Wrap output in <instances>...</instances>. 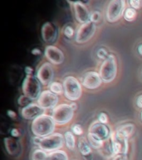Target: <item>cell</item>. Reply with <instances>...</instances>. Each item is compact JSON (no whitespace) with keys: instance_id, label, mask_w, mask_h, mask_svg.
Returning a JSON list of instances; mask_svg holds the SVG:
<instances>
[{"instance_id":"6da1fadb","label":"cell","mask_w":142,"mask_h":160,"mask_svg":"<svg viewBox=\"0 0 142 160\" xmlns=\"http://www.w3.org/2000/svg\"><path fill=\"white\" fill-rule=\"evenodd\" d=\"M56 122L52 116L42 114L32 122L31 130L32 133L38 138H46L52 134L55 130Z\"/></svg>"},{"instance_id":"7a4b0ae2","label":"cell","mask_w":142,"mask_h":160,"mask_svg":"<svg viewBox=\"0 0 142 160\" xmlns=\"http://www.w3.org/2000/svg\"><path fill=\"white\" fill-rule=\"evenodd\" d=\"M64 136L59 132L52 133L46 138L35 137L33 138L34 144L37 145L39 148L44 150L45 152H54L60 150L64 144Z\"/></svg>"},{"instance_id":"3957f363","label":"cell","mask_w":142,"mask_h":160,"mask_svg":"<svg viewBox=\"0 0 142 160\" xmlns=\"http://www.w3.org/2000/svg\"><path fill=\"white\" fill-rule=\"evenodd\" d=\"M117 73L116 58L114 54H109L103 61L100 68L99 74L102 81L106 83L112 82L116 78Z\"/></svg>"},{"instance_id":"277c9868","label":"cell","mask_w":142,"mask_h":160,"mask_svg":"<svg viewBox=\"0 0 142 160\" xmlns=\"http://www.w3.org/2000/svg\"><path fill=\"white\" fill-rule=\"evenodd\" d=\"M23 95L31 100L37 99L41 92V83L37 77L32 75H27L22 85Z\"/></svg>"},{"instance_id":"5b68a950","label":"cell","mask_w":142,"mask_h":160,"mask_svg":"<svg viewBox=\"0 0 142 160\" xmlns=\"http://www.w3.org/2000/svg\"><path fill=\"white\" fill-rule=\"evenodd\" d=\"M65 97L71 101L79 99L82 96V88L80 82L73 76H67L63 80Z\"/></svg>"},{"instance_id":"8992f818","label":"cell","mask_w":142,"mask_h":160,"mask_svg":"<svg viewBox=\"0 0 142 160\" xmlns=\"http://www.w3.org/2000/svg\"><path fill=\"white\" fill-rule=\"evenodd\" d=\"M74 116V109L70 104L62 103L57 105L52 109V117L55 122L58 125L66 124L72 119Z\"/></svg>"},{"instance_id":"52a82bcc","label":"cell","mask_w":142,"mask_h":160,"mask_svg":"<svg viewBox=\"0 0 142 160\" xmlns=\"http://www.w3.org/2000/svg\"><path fill=\"white\" fill-rule=\"evenodd\" d=\"M125 11V0H111L108 3L107 8V18L110 22L118 21L124 15Z\"/></svg>"},{"instance_id":"ba28073f","label":"cell","mask_w":142,"mask_h":160,"mask_svg":"<svg viewBox=\"0 0 142 160\" xmlns=\"http://www.w3.org/2000/svg\"><path fill=\"white\" fill-rule=\"evenodd\" d=\"M111 146L112 155L116 156L119 154H125L128 152V138L117 132L111 133Z\"/></svg>"},{"instance_id":"9c48e42d","label":"cell","mask_w":142,"mask_h":160,"mask_svg":"<svg viewBox=\"0 0 142 160\" xmlns=\"http://www.w3.org/2000/svg\"><path fill=\"white\" fill-rule=\"evenodd\" d=\"M97 30V25L94 22H89L83 23L77 29L76 33V41L78 43H84L88 42L93 36Z\"/></svg>"},{"instance_id":"30bf717a","label":"cell","mask_w":142,"mask_h":160,"mask_svg":"<svg viewBox=\"0 0 142 160\" xmlns=\"http://www.w3.org/2000/svg\"><path fill=\"white\" fill-rule=\"evenodd\" d=\"M58 102V97L50 90H44L37 98V104L43 109H50L57 107Z\"/></svg>"},{"instance_id":"8fae6325","label":"cell","mask_w":142,"mask_h":160,"mask_svg":"<svg viewBox=\"0 0 142 160\" xmlns=\"http://www.w3.org/2000/svg\"><path fill=\"white\" fill-rule=\"evenodd\" d=\"M54 77V69L50 62H44L37 69V78L43 85H50Z\"/></svg>"},{"instance_id":"7c38bea8","label":"cell","mask_w":142,"mask_h":160,"mask_svg":"<svg viewBox=\"0 0 142 160\" xmlns=\"http://www.w3.org/2000/svg\"><path fill=\"white\" fill-rule=\"evenodd\" d=\"M88 133H91L103 142H105L106 140L111 138L109 128L103 123H101L98 120L95 121L94 122H92V124L90 125Z\"/></svg>"},{"instance_id":"4fadbf2b","label":"cell","mask_w":142,"mask_h":160,"mask_svg":"<svg viewBox=\"0 0 142 160\" xmlns=\"http://www.w3.org/2000/svg\"><path fill=\"white\" fill-rule=\"evenodd\" d=\"M69 2L71 4H72V7H73V9H74L75 17H76V19L77 20V22H79L82 24L89 22L91 13H90L89 10L86 7V5L83 2H80V1Z\"/></svg>"},{"instance_id":"5bb4252c","label":"cell","mask_w":142,"mask_h":160,"mask_svg":"<svg viewBox=\"0 0 142 160\" xmlns=\"http://www.w3.org/2000/svg\"><path fill=\"white\" fill-rule=\"evenodd\" d=\"M102 79L99 72L95 71L87 72L82 79V85L87 89H96L99 88L102 83Z\"/></svg>"},{"instance_id":"9a60e30c","label":"cell","mask_w":142,"mask_h":160,"mask_svg":"<svg viewBox=\"0 0 142 160\" xmlns=\"http://www.w3.org/2000/svg\"><path fill=\"white\" fill-rule=\"evenodd\" d=\"M44 113L45 109L40 107L37 103H29L26 107L22 108L21 110V114L25 119L32 120V121Z\"/></svg>"},{"instance_id":"2e32d148","label":"cell","mask_w":142,"mask_h":160,"mask_svg":"<svg viewBox=\"0 0 142 160\" xmlns=\"http://www.w3.org/2000/svg\"><path fill=\"white\" fill-rule=\"evenodd\" d=\"M45 57L53 64H61L64 61V54L62 50L53 45H48L44 50Z\"/></svg>"},{"instance_id":"e0dca14e","label":"cell","mask_w":142,"mask_h":160,"mask_svg":"<svg viewBox=\"0 0 142 160\" xmlns=\"http://www.w3.org/2000/svg\"><path fill=\"white\" fill-rule=\"evenodd\" d=\"M42 38L46 42H54L57 36V31L54 24L52 22H47L42 27Z\"/></svg>"},{"instance_id":"ac0fdd59","label":"cell","mask_w":142,"mask_h":160,"mask_svg":"<svg viewBox=\"0 0 142 160\" xmlns=\"http://www.w3.org/2000/svg\"><path fill=\"white\" fill-rule=\"evenodd\" d=\"M4 144L7 152L11 155L15 154L19 149V144H18L17 141L13 138H5Z\"/></svg>"},{"instance_id":"d6986e66","label":"cell","mask_w":142,"mask_h":160,"mask_svg":"<svg viewBox=\"0 0 142 160\" xmlns=\"http://www.w3.org/2000/svg\"><path fill=\"white\" fill-rule=\"evenodd\" d=\"M78 148L83 156H87L91 154L92 152V147L90 145L88 140L84 137L80 138L79 142H78Z\"/></svg>"},{"instance_id":"ffe728a7","label":"cell","mask_w":142,"mask_h":160,"mask_svg":"<svg viewBox=\"0 0 142 160\" xmlns=\"http://www.w3.org/2000/svg\"><path fill=\"white\" fill-rule=\"evenodd\" d=\"M135 129V125L132 124V123H125V124L121 125L116 130V132H117L119 134L122 135L125 138L130 137L134 132Z\"/></svg>"},{"instance_id":"44dd1931","label":"cell","mask_w":142,"mask_h":160,"mask_svg":"<svg viewBox=\"0 0 142 160\" xmlns=\"http://www.w3.org/2000/svg\"><path fill=\"white\" fill-rule=\"evenodd\" d=\"M47 160H68V155L63 150H57L47 153Z\"/></svg>"},{"instance_id":"7402d4cb","label":"cell","mask_w":142,"mask_h":160,"mask_svg":"<svg viewBox=\"0 0 142 160\" xmlns=\"http://www.w3.org/2000/svg\"><path fill=\"white\" fill-rule=\"evenodd\" d=\"M87 140H88L91 147L92 148H94V149H101L103 147V144H104L103 141H102L99 138H97V137H95V136L92 135L91 133L87 134Z\"/></svg>"},{"instance_id":"603a6c76","label":"cell","mask_w":142,"mask_h":160,"mask_svg":"<svg viewBox=\"0 0 142 160\" xmlns=\"http://www.w3.org/2000/svg\"><path fill=\"white\" fill-rule=\"evenodd\" d=\"M47 153L41 148H36L31 154V160H47Z\"/></svg>"},{"instance_id":"cb8c5ba5","label":"cell","mask_w":142,"mask_h":160,"mask_svg":"<svg viewBox=\"0 0 142 160\" xmlns=\"http://www.w3.org/2000/svg\"><path fill=\"white\" fill-rule=\"evenodd\" d=\"M65 142H66V145L69 149L72 150L75 148V145H76V141H75V137L73 133L70 131L65 132L64 134Z\"/></svg>"},{"instance_id":"d4e9b609","label":"cell","mask_w":142,"mask_h":160,"mask_svg":"<svg viewBox=\"0 0 142 160\" xmlns=\"http://www.w3.org/2000/svg\"><path fill=\"white\" fill-rule=\"evenodd\" d=\"M50 91L52 92L55 94H62V92H64V88H63V84L60 83L58 82H52L49 85Z\"/></svg>"},{"instance_id":"484cf974","label":"cell","mask_w":142,"mask_h":160,"mask_svg":"<svg viewBox=\"0 0 142 160\" xmlns=\"http://www.w3.org/2000/svg\"><path fill=\"white\" fill-rule=\"evenodd\" d=\"M136 17V11L133 8H127L124 12V18L127 21H133Z\"/></svg>"},{"instance_id":"4316f807","label":"cell","mask_w":142,"mask_h":160,"mask_svg":"<svg viewBox=\"0 0 142 160\" xmlns=\"http://www.w3.org/2000/svg\"><path fill=\"white\" fill-rule=\"evenodd\" d=\"M101 18H102V15H101V12L99 11H94L91 13V17H90V21L94 23H97L101 20Z\"/></svg>"},{"instance_id":"83f0119b","label":"cell","mask_w":142,"mask_h":160,"mask_svg":"<svg viewBox=\"0 0 142 160\" xmlns=\"http://www.w3.org/2000/svg\"><path fill=\"white\" fill-rule=\"evenodd\" d=\"M129 2L130 7L135 9H138V8H142V0H130Z\"/></svg>"},{"instance_id":"f1b7e54d","label":"cell","mask_w":142,"mask_h":160,"mask_svg":"<svg viewBox=\"0 0 142 160\" xmlns=\"http://www.w3.org/2000/svg\"><path fill=\"white\" fill-rule=\"evenodd\" d=\"M97 54V57L99 58L100 59H102V60L106 59V58L108 57V55H109V54H107V52L106 51V49H104V48H100V49H98Z\"/></svg>"},{"instance_id":"f546056e","label":"cell","mask_w":142,"mask_h":160,"mask_svg":"<svg viewBox=\"0 0 142 160\" xmlns=\"http://www.w3.org/2000/svg\"><path fill=\"white\" fill-rule=\"evenodd\" d=\"M72 129L75 134H77V135H82V132H83V130H82L81 125L79 124L73 125L72 128Z\"/></svg>"},{"instance_id":"4dcf8cb0","label":"cell","mask_w":142,"mask_h":160,"mask_svg":"<svg viewBox=\"0 0 142 160\" xmlns=\"http://www.w3.org/2000/svg\"><path fill=\"white\" fill-rule=\"evenodd\" d=\"M74 33V30L71 26H67V27L65 28L64 30V34L68 38H71Z\"/></svg>"},{"instance_id":"1f68e13d","label":"cell","mask_w":142,"mask_h":160,"mask_svg":"<svg viewBox=\"0 0 142 160\" xmlns=\"http://www.w3.org/2000/svg\"><path fill=\"white\" fill-rule=\"evenodd\" d=\"M98 121H99L101 123H107L108 122V118H107V114L105 113V112H102L101 114L99 115V117H98Z\"/></svg>"},{"instance_id":"d6a6232c","label":"cell","mask_w":142,"mask_h":160,"mask_svg":"<svg viewBox=\"0 0 142 160\" xmlns=\"http://www.w3.org/2000/svg\"><path fill=\"white\" fill-rule=\"evenodd\" d=\"M111 160H128V157L125 154H119L114 156Z\"/></svg>"},{"instance_id":"836d02e7","label":"cell","mask_w":142,"mask_h":160,"mask_svg":"<svg viewBox=\"0 0 142 160\" xmlns=\"http://www.w3.org/2000/svg\"><path fill=\"white\" fill-rule=\"evenodd\" d=\"M136 104L139 108H142V94L140 95L139 97L137 98L136 100Z\"/></svg>"},{"instance_id":"e575fe53","label":"cell","mask_w":142,"mask_h":160,"mask_svg":"<svg viewBox=\"0 0 142 160\" xmlns=\"http://www.w3.org/2000/svg\"><path fill=\"white\" fill-rule=\"evenodd\" d=\"M11 134H12V136H13V137H18V136H19V132H18V130H17V128H12V129L11 130Z\"/></svg>"},{"instance_id":"d590c367","label":"cell","mask_w":142,"mask_h":160,"mask_svg":"<svg viewBox=\"0 0 142 160\" xmlns=\"http://www.w3.org/2000/svg\"><path fill=\"white\" fill-rule=\"evenodd\" d=\"M7 115H8L10 118H13L16 117V112H15L14 111H12V110H8V111H7Z\"/></svg>"},{"instance_id":"8d00e7d4","label":"cell","mask_w":142,"mask_h":160,"mask_svg":"<svg viewBox=\"0 0 142 160\" xmlns=\"http://www.w3.org/2000/svg\"><path fill=\"white\" fill-rule=\"evenodd\" d=\"M25 72H27V75H32V68L30 67H26V68H25Z\"/></svg>"},{"instance_id":"74e56055","label":"cell","mask_w":142,"mask_h":160,"mask_svg":"<svg viewBox=\"0 0 142 160\" xmlns=\"http://www.w3.org/2000/svg\"><path fill=\"white\" fill-rule=\"evenodd\" d=\"M32 53L34 55H38L41 53V51L38 48H34V49L32 50Z\"/></svg>"},{"instance_id":"f35d334b","label":"cell","mask_w":142,"mask_h":160,"mask_svg":"<svg viewBox=\"0 0 142 160\" xmlns=\"http://www.w3.org/2000/svg\"><path fill=\"white\" fill-rule=\"evenodd\" d=\"M138 52H139L140 54L142 55V44H140L138 46Z\"/></svg>"},{"instance_id":"ab89813d","label":"cell","mask_w":142,"mask_h":160,"mask_svg":"<svg viewBox=\"0 0 142 160\" xmlns=\"http://www.w3.org/2000/svg\"><path fill=\"white\" fill-rule=\"evenodd\" d=\"M70 105H71V107H72V108H73V109H74V110L77 109V105L76 104L75 102H72V103H71V104H70Z\"/></svg>"},{"instance_id":"60d3db41","label":"cell","mask_w":142,"mask_h":160,"mask_svg":"<svg viewBox=\"0 0 142 160\" xmlns=\"http://www.w3.org/2000/svg\"><path fill=\"white\" fill-rule=\"evenodd\" d=\"M140 117H141V120H142V112H141V116H140Z\"/></svg>"}]
</instances>
